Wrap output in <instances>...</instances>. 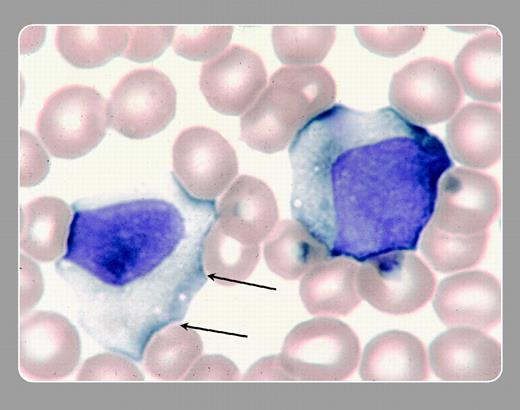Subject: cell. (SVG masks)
Listing matches in <instances>:
<instances>
[{
	"mask_svg": "<svg viewBox=\"0 0 520 410\" xmlns=\"http://www.w3.org/2000/svg\"><path fill=\"white\" fill-rule=\"evenodd\" d=\"M172 163L181 185L202 201L216 199L238 174L234 148L220 133L205 126L186 128L177 136Z\"/></svg>",
	"mask_w": 520,
	"mask_h": 410,
	"instance_id": "obj_9",
	"label": "cell"
},
{
	"mask_svg": "<svg viewBox=\"0 0 520 410\" xmlns=\"http://www.w3.org/2000/svg\"><path fill=\"white\" fill-rule=\"evenodd\" d=\"M20 314L31 310L43 294V279L39 267L33 260L20 254Z\"/></svg>",
	"mask_w": 520,
	"mask_h": 410,
	"instance_id": "obj_33",
	"label": "cell"
},
{
	"mask_svg": "<svg viewBox=\"0 0 520 410\" xmlns=\"http://www.w3.org/2000/svg\"><path fill=\"white\" fill-rule=\"evenodd\" d=\"M267 85L262 59L252 50L233 45L201 68L199 86L215 111L243 115Z\"/></svg>",
	"mask_w": 520,
	"mask_h": 410,
	"instance_id": "obj_12",
	"label": "cell"
},
{
	"mask_svg": "<svg viewBox=\"0 0 520 410\" xmlns=\"http://www.w3.org/2000/svg\"><path fill=\"white\" fill-rule=\"evenodd\" d=\"M431 223L454 235L486 232L500 208L497 181L490 175L457 167L438 185Z\"/></svg>",
	"mask_w": 520,
	"mask_h": 410,
	"instance_id": "obj_10",
	"label": "cell"
},
{
	"mask_svg": "<svg viewBox=\"0 0 520 410\" xmlns=\"http://www.w3.org/2000/svg\"><path fill=\"white\" fill-rule=\"evenodd\" d=\"M291 381H342L360 360V342L344 322L318 316L297 324L278 354Z\"/></svg>",
	"mask_w": 520,
	"mask_h": 410,
	"instance_id": "obj_4",
	"label": "cell"
},
{
	"mask_svg": "<svg viewBox=\"0 0 520 410\" xmlns=\"http://www.w3.org/2000/svg\"><path fill=\"white\" fill-rule=\"evenodd\" d=\"M434 310L448 327L494 328L501 318V287L485 271H465L446 277L439 284Z\"/></svg>",
	"mask_w": 520,
	"mask_h": 410,
	"instance_id": "obj_14",
	"label": "cell"
},
{
	"mask_svg": "<svg viewBox=\"0 0 520 410\" xmlns=\"http://www.w3.org/2000/svg\"><path fill=\"white\" fill-rule=\"evenodd\" d=\"M107 103L94 88L64 86L45 101L37 133L54 157L75 159L94 149L106 135Z\"/></svg>",
	"mask_w": 520,
	"mask_h": 410,
	"instance_id": "obj_5",
	"label": "cell"
},
{
	"mask_svg": "<svg viewBox=\"0 0 520 410\" xmlns=\"http://www.w3.org/2000/svg\"><path fill=\"white\" fill-rule=\"evenodd\" d=\"M501 38L491 31L468 41L455 60V76L473 99L499 102L501 99Z\"/></svg>",
	"mask_w": 520,
	"mask_h": 410,
	"instance_id": "obj_22",
	"label": "cell"
},
{
	"mask_svg": "<svg viewBox=\"0 0 520 410\" xmlns=\"http://www.w3.org/2000/svg\"><path fill=\"white\" fill-rule=\"evenodd\" d=\"M175 26H132L123 56L135 62L152 61L173 42Z\"/></svg>",
	"mask_w": 520,
	"mask_h": 410,
	"instance_id": "obj_30",
	"label": "cell"
},
{
	"mask_svg": "<svg viewBox=\"0 0 520 410\" xmlns=\"http://www.w3.org/2000/svg\"><path fill=\"white\" fill-rule=\"evenodd\" d=\"M355 34L369 51L384 57H397L414 48L423 38L425 28L415 25L357 26Z\"/></svg>",
	"mask_w": 520,
	"mask_h": 410,
	"instance_id": "obj_28",
	"label": "cell"
},
{
	"mask_svg": "<svg viewBox=\"0 0 520 410\" xmlns=\"http://www.w3.org/2000/svg\"><path fill=\"white\" fill-rule=\"evenodd\" d=\"M462 100L460 84L445 61L424 57L397 71L389 87V101L414 124L443 122L456 112Z\"/></svg>",
	"mask_w": 520,
	"mask_h": 410,
	"instance_id": "obj_8",
	"label": "cell"
},
{
	"mask_svg": "<svg viewBox=\"0 0 520 410\" xmlns=\"http://www.w3.org/2000/svg\"><path fill=\"white\" fill-rule=\"evenodd\" d=\"M263 255L268 268L286 280L304 276L331 258L328 247L297 220H283L264 242Z\"/></svg>",
	"mask_w": 520,
	"mask_h": 410,
	"instance_id": "obj_20",
	"label": "cell"
},
{
	"mask_svg": "<svg viewBox=\"0 0 520 410\" xmlns=\"http://www.w3.org/2000/svg\"><path fill=\"white\" fill-rule=\"evenodd\" d=\"M199 333L185 325H170L156 333L145 348L143 359L148 373L158 380L183 379L201 356Z\"/></svg>",
	"mask_w": 520,
	"mask_h": 410,
	"instance_id": "obj_23",
	"label": "cell"
},
{
	"mask_svg": "<svg viewBox=\"0 0 520 410\" xmlns=\"http://www.w3.org/2000/svg\"><path fill=\"white\" fill-rule=\"evenodd\" d=\"M335 98L336 84L324 67H282L242 115L241 138L256 151L279 152Z\"/></svg>",
	"mask_w": 520,
	"mask_h": 410,
	"instance_id": "obj_3",
	"label": "cell"
},
{
	"mask_svg": "<svg viewBox=\"0 0 520 410\" xmlns=\"http://www.w3.org/2000/svg\"><path fill=\"white\" fill-rule=\"evenodd\" d=\"M336 37L334 26H275L272 43L279 60L289 66H313L321 62Z\"/></svg>",
	"mask_w": 520,
	"mask_h": 410,
	"instance_id": "obj_26",
	"label": "cell"
},
{
	"mask_svg": "<svg viewBox=\"0 0 520 410\" xmlns=\"http://www.w3.org/2000/svg\"><path fill=\"white\" fill-rule=\"evenodd\" d=\"M203 238L189 237L181 211L162 199L76 210L60 264L84 303L82 327L102 347L141 361L205 283Z\"/></svg>",
	"mask_w": 520,
	"mask_h": 410,
	"instance_id": "obj_2",
	"label": "cell"
},
{
	"mask_svg": "<svg viewBox=\"0 0 520 410\" xmlns=\"http://www.w3.org/2000/svg\"><path fill=\"white\" fill-rule=\"evenodd\" d=\"M487 242V231L454 235L439 230L430 222L420 245L425 259L435 270L450 273L477 265L485 254Z\"/></svg>",
	"mask_w": 520,
	"mask_h": 410,
	"instance_id": "obj_25",
	"label": "cell"
},
{
	"mask_svg": "<svg viewBox=\"0 0 520 410\" xmlns=\"http://www.w3.org/2000/svg\"><path fill=\"white\" fill-rule=\"evenodd\" d=\"M429 363L444 381H492L501 372V346L482 330L451 327L431 342Z\"/></svg>",
	"mask_w": 520,
	"mask_h": 410,
	"instance_id": "obj_13",
	"label": "cell"
},
{
	"mask_svg": "<svg viewBox=\"0 0 520 410\" xmlns=\"http://www.w3.org/2000/svg\"><path fill=\"white\" fill-rule=\"evenodd\" d=\"M446 143L462 165L487 169L501 155V114L498 107L469 103L447 124Z\"/></svg>",
	"mask_w": 520,
	"mask_h": 410,
	"instance_id": "obj_16",
	"label": "cell"
},
{
	"mask_svg": "<svg viewBox=\"0 0 520 410\" xmlns=\"http://www.w3.org/2000/svg\"><path fill=\"white\" fill-rule=\"evenodd\" d=\"M291 209L331 257L416 250L452 165L442 141L392 108L334 105L291 142Z\"/></svg>",
	"mask_w": 520,
	"mask_h": 410,
	"instance_id": "obj_1",
	"label": "cell"
},
{
	"mask_svg": "<svg viewBox=\"0 0 520 410\" xmlns=\"http://www.w3.org/2000/svg\"><path fill=\"white\" fill-rule=\"evenodd\" d=\"M81 356L76 327L63 315L38 311L19 326V368L30 379L53 381L72 374Z\"/></svg>",
	"mask_w": 520,
	"mask_h": 410,
	"instance_id": "obj_11",
	"label": "cell"
},
{
	"mask_svg": "<svg viewBox=\"0 0 520 410\" xmlns=\"http://www.w3.org/2000/svg\"><path fill=\"white\" fill-rule=\"evenodd\" d=\"M233 33L232 26L196 25L175 27L174 51L192 61H210L224 52Z\"/></svg>",
	"mask_w": 520,
	"mask_h": 410,
	"instance_id": "obj_27",
	"label": "cell"
},
{
	"mask_svg": "<svg viewBox=\"0 0 520 410\" xmlns=\"http://www.w3.org/2000/svg\"><path fill=\"white\" fill-rule=\"evenodd\" d=\"M20 186L39 184L49 171V158L37 139L20 130Z\"/></svg>",
	"mask_w": 520,
	"mask_h": 410,
	"instance_id": "obj_31",
	"label": "cell"
},
{
	"mask_svg": "<svg viewBox=\"0 0 520 410\" xmlns=\"http://www.w3.org/2000/svg\"><path fill=\"white\" fill-rule=\"evenodd\" d=\"M242 379L245 381H291L281 365L279 355L259 359L250 366Z\"/></svg>",
	"mask_w": 520,
	"mask_h": 410,
	"instance_id": "obj_34",
	"label": "cell"
},
{
	"mask_svg": "<svg viewBox=\"0 0 520 410\" xmlns=\"http://www.w3.org/2000/svg\"><path fill=\"white\" fill-rule=\"evenodd\" d=\"M359 374L362 380L373 382L424 381L429 377L425 347L406 331L380 333L365 346Z\"/></svg>",
	"mask_w": 520,
	"mask_h": 410,
	"instance_id": "obj_17",
	"label": "cell"
},
{
	"mask_svg": "<svg viewBox=\"0 0 520 410\" xmlns=\"http://www.w3.org/2000/svg\"><path fill=\"white\" fill-rule=\"evenodd\" d=\"M72 213L57 197L43 196L30 201L20 211L19 245L40 262H52L66 249Z\"/></svg>",
	"mask_w": 520,
	"mask_h": 410,
	"instance_id": "obj_19",
	"label": "cell"
},
{
	"mask_svg": "<svg viewBox=\"0 0 520 410\" xmlns=\"http://www.w3.org/2000/svg\"><path fill=\"white\" fill-rule=\"evenodd\" d=\"M239 369L229 358L219 354L200 356L183 377L184 381H235Z\"/></svg>",
	"mask_w": 520,
	"mask_h": 410,
	"instance_id": "obj_32",
	"label": "cell"
},
{
	"mask_svg": "<svg viewBox=\"0 0 520 410\" xmlns=\"http://www.w3.org/2000/svg\"><path fill=\"white\" fill-rule=\"evenodd\" d=\"M359 265L348 257H331L308 271L299 294L312 315L345 316L361 302L357 288Z\"/></svg>",
	"mask_w": 520,
	"mask_h": 410,
	"instance_id": "obj_18",
	"label": "cell"
},
{
	"mask_svg": "<svg viewBox=\"0 0 520 410\" xmlns=\"http://www.w3.org/2000/svg\"><path fill=\"white\" fill-rule=\"evenodd\" d=\"M177 93L172 81L153 68L123 76L107 102L108 125L130 139L149 138L164 130L176 113Z\"/></svg>",
	"mask_w": 520,
	"mask_h": 410,
	"instance_id": "obj_7",
	"label": "cell"
},
{
	"mask_svg": "<svg viewBox=\"0 0 520 410\" xmlns=\"http://www.w3.org/2000/svg\"><path fill=\"white\" fill-rule=\"evenodd\" d=\"M435 276L415 254L397 250L370 257L357 272L359 295L375 309L403 315L417 311L433 296Z\"/></svg>",
	"mask_w": 520,
	"mask_h": 410,
	"instance_id": "obj_6",
	"label": "cell"
},
{
	"mask_svg": "<svg viewBox=\"0 0 520 410\" xmlns=\"http://www.w3.org/2000/svg\"><path fill=\"white\" fill-rule=\"evenodd\" d=\"M260 259L259 245L245 244L221 230L214 221L206 230L202 261L206 276L224 286L245 282Z\"/></svg>",
	"mask_w": 520,
	"mask_h": 410,
	"instance_id": "obj_24",
	"label": "cell"
},
{
	"mask_svg": "<svg viewBox=\"0 0 520 410\" xmlns=\"http://www.w3.org/2000/svg\"><path fill=\"white\" fill-rule=\"evenodd\" d=\"M78 381H143L140 369L126 356L108 351L86 359L81 366Z\"/></svg>",
	"mask_w": 520,
	"mask_h": 410,
	"instance_id": "obj_29",
	"label": "cell"
},
{
	"mask_svg": "<svg viewBox=\"0 0 520 410\" xmlns=\"http://www.w3.org/2000/svg\"><path fill=\"white\" fill-rule=\"evenodd\" d=\"M129 38V26L61 25L56 31L55 45L68 63L90 69L123 56Z\"/></svg>",
	"mask_w": 520,
	"mask_h": 410,
	"instance_id": "obj_21",
	"label": "cell"
},
{
	"mask_svg": "<svg viewBox=\"0 0 520 410\" xmlns=\"http://www.w3.org/2000/svg\"><path fill=\"white\" fill-rule=\"evenodd\" d=\"M278 206L262 180L241 175L221 197L216 223L223 232L248 245L265 241L278 223Z\"/></svg>",
	"mask_w": 520,
	"mask_h": 410,
	"instance_id": "obj_15",
	"label": "cell"
}]
</instances>
